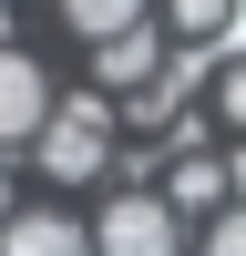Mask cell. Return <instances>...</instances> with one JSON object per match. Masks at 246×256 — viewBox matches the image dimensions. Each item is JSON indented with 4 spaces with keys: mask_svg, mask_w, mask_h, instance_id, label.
I'll return each instance as SVG.
<instances>
[{
    "mask_svg": "<svg viewBox=\"0 0 246 256\" xmlns=\"http://www.w3.org/2000/svg\"><path fill=\"white\" fill-rule=\"evenodd\" d=\"M0 256H92V246H82V226L52 216V205H10V216H0Z\"/></svg>",
    "mask_w": 246,
    "mask_h": 256,
    "instance_id": "4",
    "label": "cell"
},
{
    "mask_svg": "<svg viewBox=\"0 0 246 256\" xmlns=\"http://www.w3.org/2000/svg\"><path fill=\"white\" fill-rule=\"evenodd\" d=\"M154 31H144V20H134V31H113V41H92V82H113V92H134V82H154Z\"/></svg>",
    "mask_w": 246,
    "mask_h": 256,
    "instance_id": "5",
    "label": "cell"
},
{
    "mask_svg": "<svg viewBox=\"0 0 246 256\" xmlns=\"http://www.w3.org/2000/svg\"><path fill=\"white\" fill-rule=\"evenodd\" d=\"M41 113H52V82H41L31 52H0V144H31Z\"/></svg>",
    "mask_w": 246,
    "mask_h": 256,
    "instance_id": "3",
    "label": "cell"
},
{
    "mask_svg": "<svg viewBox=\"0 0 246 256\" xmlns=\"http://www.w3.org/2000/svg\"><path fill=\"white\" fill-rule=\"evenodd\" d=\"M0 31H10V0H0Z\"/></svg>",
    "mask_w": 246,
    "mask_h": 256,
    "instance_id": "11",
    "label": "cell"
},
{
    "mask_svg": "<svg viewBox=\"0 0 246 256\" xmlns=\"http://www.w3.org/2000/svg\"><path fill=\"white\" fill-rule=\"evenodd\" d=\"M164 205H174V216H216V205H226V164H216V154H184Z\"/></svg>",
    "mask_w": 246,
    "mask_h": 256,
    "instance_id": "6",
    "label": "cell"
},
{
    "mask_svg": "<svg viewBox=\"0 0 246 256\" xmlns=\"http://www.w3.org/2000/svg\"><path fill=\"white\" fill-rule=\"evenodd\" d=\"M62 20H72L82 41H113V31H134V20H144V0H62Z\"/></svg>",
    "mask_w": 246,
    "mask_h": 256,
    "instance_id": "7",
    "label": "cell"
},
{
    "mask_svg": "<svg viewBox=\"0 0 246 256\" xmlns=\"http://www.w3.org/2000/svg\"><path fill=\"white\" fill-rule=\"evenodd\" d=\"M205 256H246V216H216V226H205Z\"/></svg>",
    "mask_w": 246,
    "mask_h": 256,
    "instance_id": "9",
    "label": "cell"
},
{
    "mask_svg": "<svg viewBox=\"0 0 246 256\" xmlns=\"http://www.w3.org/2000/svg\"><path fill=\"white\" fill-rule=\"evenodd\" d=\"M82 246H92V256H174L184 226H174V205H164V195H113L92 226H82Z\"/></svg>",
    "mask_w": 246,
    "mask_h": 256,
    "instance_id": "2",
    "label": "cell"
},
{
    "mask_svg": "<svg viewBox=\"0 0 246 256\" xmlns=\"http://www.w3.org/2000/svg\"><path fill=\"white\" fill-rule=\"evenodd\" d=\"M0 216H10V174H0Z\"/></svg>",
    "mask_w": 246,
    "mask_h": 256,
    "instance_id": "10",
    "label": "cell"
},
{
    "mask_svg": "<svg viewBox=\"0 0 246 256\" xmlns=\"http://www.w3.org/2000/svg\"><path fill=\"white\" fill-rule=\"evenodd\" d=\"M31 144H41V174H62V184L102 174V164H113V102H102V92H82V102H52Z\"/></svg>",
    "mask_w": 246,
    "mask_h": 256,
    "instance_id": "1",
    "label": "cell"
},
{
    "mask_svg": "<svg viewBox=\"0 0 246 256\" xmlns=\"http://www.w3.org/2000/svg\"><path fill=\"white\" fill-rule=\"evenodd\" d=\"M164 20H174L184 41H226L236 31V0H164Z\"/></svg>",
    "mask_w": 246,
    "mask_h": 256,
    "instance_id": "8",
    "label": "cell"
}]
</instances>
